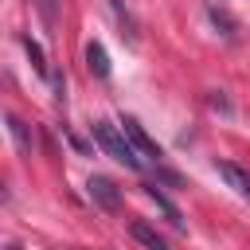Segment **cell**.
Masks as SVG:
<instances>
[{"instance_id":"1","label":"cell","mask_w":250,"mask_h":250,"mask_svg":"<svg viewBox=\"0 0 250 250\" xmlns=\"http://www.w3.org/2000/svg\"><path fill=\"white\" fill-rule=\"evenodd\" d=\"M94 141H98V148L109 156V160H117V164H125L129 172H141L145 168V160H141V152L129 145V137L117 129V125H109V121H94Z\"/></svg>"},{"instance_id":"2","label":"cell","mask_w":250,"mask_h":250,"mask_svg":"<svg viewBox=\"0 0 250 250\" xmlns=\"http://www.w3.org/2000/svg\"><path fill=\"white\" fill-rule=\"evenodd\" d=\"M121 133H125V137H129V145L141 152V160H152V164H156V160L164 156V152H160V145L145 133V125H141L137 117H121Z\"/></svg>"},{"instance_id":"3","label":"cell","mask_w":250,"mask_h":250,"mask_svg":"<svg viewBox=\"0 0 250 250\" xmlns=\"http://www.w3.org/2000/svg\"><path fill=\"white\" fill-rule=\"evenodd\" d=\"M86 195H90L102 211H117V207H121V191H117V184H113L109 176H90V180H86Z\"/></svg>"},{"instance_id":"4","label":"cell","mask_w":250,"mask_h":250,"mask_svg":"<svg viewBox=\"0 0 250 250\" xmlns=\"http://www.w3.org/2000/svg\"><path fill=\"white\" fill-rule=\"evenodd\" d=\"M105 8L113 12V23L121 27V39H125L129 47H137V43H141V23H137V16L125 8V0H105Z\"/></svg>"},{"instance_id":"5","label":"cell","mask_w":250,"mask_h":250,"mask_svg":"<svg viewBox=\"0 0 250 250\" xmlns=\"http://www.w3.org/2000/svg\"><path fill=\"white\" fill-rule=\"evenodd\" d=\"M215 172H219V176H223L242 199H250V172H246V168H238V164H230V160H219Z\"/></svg>"},{"instance_id":"6","label":"cell","mask_w":250,"mask_h":250,"mask_svg":"<svg viewBox=\"0 0 250 250\" xmlns=\"http://www.w3.org/2000/svg\"><path fill=\"white\" fill-rule=\"evenodd\" d=\"M4 121H8V133H12V141H16V148H20L23 156H31V148H35V137H31V129H27V121H20L16 113H8Z\"/></svg>"},{"instance_id":"7","label":"cell","mask_w":250,"mask_h":250,"mask_svg":"<svg viewBox=\"0 0 250 250\" xmlns=\"http://www.w3.org/2000/svg\"><path fill=\"white\" fill-rule=\"evenodd\" d=\"M145 195H148V199H152V203H156V207L168 215V223H172L176 230H184V215H180V207H176V203H172V199H168V195H164L156 184H148V188H145Z\"/></svg>"},{"instance_id":"8","label":"cell","mask_w":250,"mask_h":250,"mask_svg":"<svg viewBox=\"0 0 250 250\" xmlns=\"http://www.w3.org/2000/svg\"><path fill=\"white\" fill-rule=\"evenodd\" d=\"M86 66H90L94 78H109V55H105V47H102L98 39L86 43Z\"/></svg>"},{"instance_id":"9","label":"cell","mask_w":250,"mask_h":250,"mask_svg":"<svg viewBox=\"0 0 250 250\" xmlns=\"http://www.w3.org/2000/svg\"><path fill=\"white\" fill-rule=\"evenodd\" d=\"M129 230H133V238H137V242H141L145 250H168V242H164V238H160V234H156V230H152L148 223H141V219H137V223H133Z\"/></svg>"},{"instance_id":"10","label":"cell","mask_w":250,"mask_h":250,"mask_svg":"<svg viewBox=\"0 0 250 250\" xmlns=\"http://www.w3.org/2000/svg\"><path fill=\"white\" fill-rule=\"evenodd\" d=\"M31 8L39 12V20H43V27L55 35V27H59V0H31Z\"/></svg>"},{"instance_id":"11","label":"cell","mask_w":250,"mask_h":250,"mask_svg":"<svg viewBox=\"0 0 250 250\" xmlns=\"http://www.w3.org/2000/svg\"><path fill=\"white\" fill-rule=\"evenodd\" d=\"M23 51H27V59H31V66H35V74H43V78H51V66H47V59H43V47L31 39V35H23Z\"/></svg>"},{"instance_id":"12","label":"cell","mask_w":250,"mask_h":250,"mask_svg":"<svg viewBox=\"0 0 250 250\" xmlns=\"http://www.w3.org/2000/svg\"><path fill=\"white\" fill-rule=\"evenodd\" d=\"M207 16L215 20V27H223V35H227V39H234V27H238V23H234V20H230L219 4H211V8H207Z\"/></svg>"},{"instance_id":"13","label":"cell","mask_w":250,"mask_h":250,"mask_svg":"<svg viewBox=\"0 0 250 250\" xmlns=\"http://www.w3.org/2000/svg\"><path fill=\"white\" fill-rule=\"evenodd\" d=\"M51 90H55V102H66V74L62 70H51Z\"/></svg>"}]
</instances>
